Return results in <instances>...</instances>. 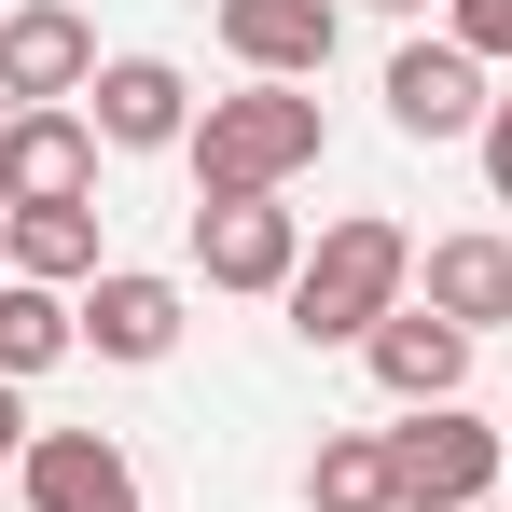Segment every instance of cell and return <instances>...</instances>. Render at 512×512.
<instances>
[{"label": "cell", "instance_id": "obj_14", "mask_svg": "<svg viewBox=\"0 0 512 512\" xmlns=\"http://www.w3.org/2000/svg\"><path fill=\"white\" fill-rule=\"evenodd\" d=\"M70 346H84V305H70V291L0 277V374H14V388H28V374H56Z\"/></svg>", "mask_w": 512, "mask_h": 512}, {"label": "cell", "instance_id": "obj_8", "mask_svg": "<svg viewBox=\"0 0 512 512\" xmlns=\"http://www.w3.org/2000/svg\"><path fill=\"white\" fill-rule=\"evenodd\" d=\"M84 97H97V153H180L194 139V84L167 56H111Z\"/></svg>", "mask_w": 512, "mask_h": 512}, {"label": "cell", "instance_id": "obj_4", "mask_svg": "<svg viewBox=\"0 0 512 512\" xmlns=\"http://www.w3.org/2000/svg\"><path fill=\"white\" fill-rule=\"evenodd\" d=\"M111 56H97V28L70 14V0H14L0 14V97L14 111H56V97H84Z\"/></svg>", "mask_w": 512, "mask_h": 512}, {"label": "cell", "instance_id": "obj_11", "mask_svg": "<svg viewBox=\"0 0 512 512\" xmlns=\"http://www.w3.org/2000/svg\"><path fill=\"white\" fill-rule=\"evenodd\" d=\"M360 360H374V388H388V402H457V374H471V333H457V319H429V305H402V319H388V333L360 346Z\"/></svg>", "mask_w": 512, "mask_h": 512}, {"label": "cell", "instance_id": "obj_10", "mask_svg": "<svg viewBox=\"0 0 512 512\" xmlns=\"http://www.w3.org/2000/svg\"><path fill=\"white\" fill-rule=\"evenodd\" d=\"M222 42L250 56V84H319L333 70V0H222Z\"/></svg>", "mask_w": 512, "mask_h": 512}, {"label": "cell", "instance_id": "obj_12", "mask_svg": "<svg viewBox=\"0 0 512 512\" xmlns=\"http://www.w3.org/2000/svg\"><path fill=\"white\" fill-rule=\"evenodd\" d=\"M84 346H97V360H167V346H180V277L111 263V277L84 291Z\"/></svg>", "mask_w": 512, "mask_h": 512}, {"label": "cell", "instance_id": "obj_18", "mask_svg": "<svg viewBox=\"0 0 512 512\" xmlns=\"http://www.w3.org/2000/svg\"><path fill=\"white\" fill-rule=\"evenodd\" d=\"M485 194H499V208H512V97H499V111H485Z\"/></svg>", "mask_w": 512, "mask_h": 512}, {"label": "cell", "instance_id": "obj_19", "mask_svg": "<svg viewBox=\"0 0 512 512\" xmlns=\"http://www.w3.org/2000/svg\"><path fill=\"white\" fill-rule=\"evenodd\" d=\"M28 443H42V429H28V402H14V374H0V471H14Z\"/></svg>", "mask_w": 512, "mask_h": 512}, {"label": "cell", "instance_id": "obj_9", "mask_svg": "<svg viewBox=\"0 0 512 512\" xmlns=\"http://www.w3.org/2000/svg\"><path fill=\"white\" fill-rule=\"evenodd\" d=\"M14 471H28V512H139V471L111 429H42Z\"/></svg>", "mask_w": 512, "mask_h": 512}, {"label": "cell", "instance_id": "obj_20", "mask_svg": "<svg viewBox=\"0 0 512 512\" xmlns=\"http://www.w3.org/2000/svg\"><path fill=\"white\" fill-rule=\"evenodd\" d=\"M0 277H14V208H0Z\"/></svg>", "mask_w": 512, "mask_h": 512}, {"label": "cell", "instance_id": "obj_3", "mask_svg": "<svg viewBox=\"0 0 512 512\" xmlns=\"http://www.w3.org/2000/svg\"><path fill=\"white\" fill-rule=\"evenodd\" d=\"M388 471H402V512H485V485L512 471V443L457 402H429L416 429H388Z\"/></svg>", "mask_w": 512, "mask_h": 512}, {"label": "cell", "instance_id": "obj_16", "mask_svg": "<svg viewBox=\"0 0 512 512\" xmlns=\"http://www.w3.org/2000/svg\"><path fill=\"white\" fill-rule=\"evenodd\" d=\"M305 499H319V512H402V471H388V443H374V429H346V443H319Z\"/></svg>", "mask_w": 512, "mask_h": 512}, {"label": "cell", "instance_id": "obj_5", "mask_svg": "<svg viewBox=\"0 0 512 512\" xmlns=\"http://www.w3.org/2000/svg\"><path fill=\"white\" fill-rule=\"evenodd\" d=\"M84 194H97L84 111H0V208H84Z\"/></svg>", "mask_w": 512, "mask_h": 512}, {"label": "cell", "instance_id": "obj_21", "mask_svg": "<svg viewBox=\"0 0 512 512\" xmlns=\"http://www.w3.org/2000/svg\"><path fill=\"white\" fill-rule=\"evenodd\" d=\"M374 14H429V0H374Z\"/></svg>", "mask_w": 512, "mask_h": 512}, {"label": "cell", "instance_id": "obj_7", "mask_svg": "<svg viewBox=\"0 0 512 512\" xmlns=\"http://www.w3.org/2000/svg\"><path fill=\"white\" fill-rule=\"evenodd\" d=\"M485 56H457V42H402L388 56V125L402 139H485Z\"/></svg>", "mask_w": 512, "mask_h": 512}, {"label": "cell", "instance_id": "obj_13", "mask_svg": "<svg viewBox=\"0 0 512 512\" xmlns=\"http://www.w3.org/2000/svg\"><path fill=\"white\" fill-rule=\"evenodd\" d=\"M429 319H457V333H499L512 319V236H429Z\"/></svg>", "mask_w": 512, "mask_h": 512}, {"label": "cell", "instance_id": "obj_22", "mask_svg": "<svg viewBox=\"0 0 512 512\" xmlns=\"http://www.w3.org/2000/svg\"><path fill=\"white\" fill-rule=\"evenodd\" d=\"M499 443H512V429H499Z\"/></svg>", "mask_w": 512, "mask_h": 512}, {"label": "cell", "instance_id": "obj_2", "mask_svg": "<svg viewBox=\"0 0 512 512\" xmlns=\"http://www.w3.org/2000/svg\"><path fill=\"white\" fill-rule=\"evenodd\" d=\"M402 291H416V236L402 222H333L319 250H305V277H291V333L305 346H374L388 319H402Z\"/></svg>", "mask_w": 512, "mask_h": 512}, {"label": "cell", "instance_id": "obj_1", "mask_svg": "<svg viewBox=\"0 0 512 512\" xmlns=\"http://www.w3.org/2000/svg\"><path fill=\"white\" fill-rule=\"evenodd\" d=\"M180 153H194V208L277 194V180H305V167H319V97H305V84H250V97H208Z\"/></svg>", "mask_w": 512, "mask_h": 512}, {"label": "cell", "instance_id": "obj_15", "mask_svg": "<svg viewBox=\"0 0 512 512\" xmlns=\"http://www.w3.org/2000/svg\"><path fill=\"white\" fill-rule=\"evenodd\" d=\"M14 277L97 291V277H111V263H97V194H84V208H14Z\"/></svg>", "mask_w": 512, "mask_h": 512}, {"label": "cell", "instance_id": "obj_6", "mask_svg": "<svg viewBox=\"0 0 512 512\" xmlns=\"http://www.w3.org/2000/svg\"><path fill=\"white\" fill-rule=\"evenodd\" d=\"M194 263H208V291H291V277H305V222H291L277 194L194 208Z\"/></svg>", "mask_w": 512, "mask_h": 512}, {"label": "cell", "instance_id": "obj_17", "mask_svg": "<svg viewBox=\"0 0 512 512\" xmlns=\"http://www.w3.org/2000/svg\"><path fill=\"white\" fill-rule=\"evenodd\" d=\"M443 14H457V28H443L457 56H512V0H443Z\"/></svg>", "mask_w": 512, "mask_h": 512}]
</instances>
